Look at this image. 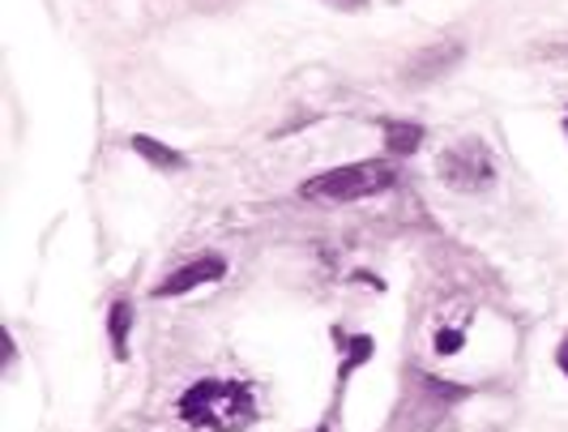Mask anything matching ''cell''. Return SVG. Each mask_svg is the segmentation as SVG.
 Instances as JSON below:
<instances>
[{
	"label": "cell",
	"mask_w": 568,
	"mask_h": 432,
	"mask_svg": "<svg viewBox=\"0 0 568 432\" xmlns=\"http://www.w3.org/2000/svg\"><path fill=\"white\" fill-rule=\"evenodd\" d=\"M394 184V168L389 163H351V168H334V172L313 175L300 193L313 202H359V198H376Z\"/></svg>",
	"instance_id": "7a4b0ae2"
},
{
	"label": "cell",
	"mask_w": 568,
	"mask_h": 432,
	"mask_svg": "<svg viewBox=\"0 0 568 432\" xmlns=\"http://www.w3.org/2000/svg\"><path fill=\"white\" fill-rule=\"evenodd\" d=\"M385 142L394 154H410L415 145L424 142V129L419 124H402V120H385Z\"/></svg>",
	"instance_id": "5b68a950"
},
{
	"label": "cell",
	"mask_w": 568,
	"mask_h": 432,
	"mask_svg": "<svg viewBox=\"0 0 568 432\" xmlns=\"http://www.w3.org/2000/svg\"><path fill=\"white\" fill-rule=\"evenodd\" d=\"M436 346H440V351H457V346H462V334H436Z\"/></svg>",
	"instance_id": "ba28073f"
},
{
	"label": "cell",
	"mask_w": 568,
	"mask_h": 432,
	"mask_svg": "<svg viewBox=\"0 0 568 432\" xmlns=\"http://www.w3.org/2000/svg\"><path fill=\"white\" fill-rule=\"evenodd\" d=\"M180 415L197 429L214 432H244L256 420L253 394L235 381H197L189 385V394L180 399Z\"/></svg>",
	"instance_id": "6da1fadb"
},
{
	"label": "cell",
	"mask_w": 568,
	"mask_h": 432,
	"mask_svg": "<svg viewBox=\"0 0 568 432\" xmlns=\"http://www.w3.org/2000/svg\"><path fill=\"white\" fill-rule=\"evenodd\" d=\"M124 339H129V304L120 300V304L112 309V343H115V355H124V351H129V343H124Z\"/></svg>",
	"instance_id": "52a82bcc"
},
{
	"label": "cell",
	"mask_w": 568,
	"mask_h": 432,
	"mask_svg": "<svg viewBox=\"0 0 568 432\" xmlns=\"http://www.w3.org/2000/svg\"><path fill=\"white\" fill-rule=\"evenodd\" d=\"M223 258H197V261H189L184 270H175V274H168L159 288H154V295L159 300H168V295H184V291H193V288H205V283H214V279H223Z\"/></svg>",
	"instance_id": "277c9868"
},
{
	"label": "cell",
	"mask_w": 568,
	"mask_h": 432,
	"mask_svg": "<svg viewBox=\"0 0 568 432\" xmlns=\"http://www.w3.org/2000/svg\"><path fill=\"white\" fill-rule=\"evenodd\" d=\"M329 4H338V9H364L368 0H329Z\"/></svg>",
	"instance_id": "9c48e42d"
},
{
	"label": "cell",
	"mask_w": 568,
	"mask_h": 432,
	"mask_svg": "<svg viewBox=\"0 0 568 432\" xmlns=\"http://www.w3.org/2000/svg\"><path fill=\"white\" fill-rule=\"evenodd\" d=\"M440 175H445V184H454V189H484L487 180H491V159H487L484 145H475V142L454 145V150L440 159Z\"/></svg>",
	"instance_id": "3957f363"
},
{
	"label": "cell",
	"mask_w": 568,
	"mask_h": 432,
	"mask_svg": "<svg viewBox=\"0 0 568 432\" xmlns=\"http://www.w3.org/2000/svg\"><path fill=\"white\" fill-rule=\"evenodd\" d=\"M133 150H138L142 159H150V163H159V168H184V159H180L175 150H168V145L154 142V138H145V133L133 138Z\"/></svg>",
	"instance_id": "8992f818"
}]
</instances>
